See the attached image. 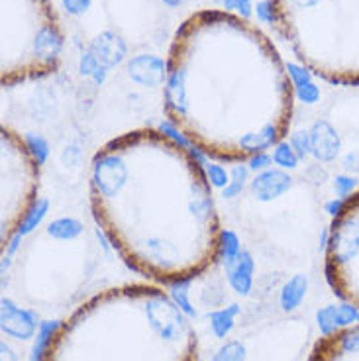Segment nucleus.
I'll return each instance as SVG.
<instances>
[{
    "label": "nucleus",
    "mask_w": 359,
    "mask_h": 361,
    "mask_svg": "<svg viewBox=\"0 0 359 361\" xmlns=\"http://www.w3.org/2000/svg\"><path fill=\"white\" fill-rule=\"evenodd\" d=\"M126 73L132 81L142 87H159L167 77V61H163L159 55H135L126 63Z\"/></svg>",
    "instance_id": "obj_10"
},
{
    "label": "nucleus",
    "mask_w": 359,
    "mask_h": 361,
    "mask_svg": "<svg viewBox=\"0 0 359 361\" xmlns=\"http://www.w3.org/2000/svg\"><path fill=\"white\" fill-rule=\"evenodd\" d=\"M2 361H16L14 353H12V350H10L6 343H2Z\"/></svg>",
    "instance_id": "obj_34"
},
{
    "label": "nucleus",
    "mask_w": 359,
    "mask_h": 361,
    "mask_svg": "<svg viewBox=\"0 0 359 361\" xmlns=\"http://www.w3.org/2000/svg\"><path fill=\"white\" fill-rule=\"evenodd\" d=\"M163 4H165V6H169V8H177V6L183 4V0H163Z\"/></svg>",
    "instance_id": "obj_35"
},
{
    "label": "nucleus",
    "mask_w": 359,
    "mask_h": 361,
    "mask_svg": "<svg viewBox=\"0 0 359 361\" xmlns=\"http://www.w3.org/2000/svg\"><path fill=\"white\" fill-rule=\"evenodd\" d=\"M248 360V345L242 340H230L218 348L210 361H245Z\"/></svg>",
    "instance_id": "obj_20"
},
{
    "label": "nucleus",
    "mask_w": 359,
    "mask_h": 361,
    "mask_svg": "<svg viewBox=\"0 0 359 361\" xmlns=\"http://www.w3.org/2000/svg\"><path fill=\"white\" fill-rule=\"evenodd\" d=\"M245 175H248V169L245 167H233L232 171V185H228L224 189V197H233V195H238L243 187V179H245Z\"/></svg>",
    "instance_id": "obj_27"
},
{
    "label": "nucleus",
    "mask_w": 359,
    "mask_h": 361,
    "mask_svg": "<svg viewBox=\"0 0 359 361\" xmlns=\"http://www.w3.org/2000/svg\"><path fill=\"white\" fill-rule=\"evenodd\" d=\"M316 318H318V326L324 334H330V332L340 330L343 326L355 324L359 318V310L350 307V305H341V307L330 305V307L322 308Z\"/></svg>",
    "instance_id": "obj_15"
},
{
    "label": "nucleus",
    "mask_w": 359,
    "mask_h": 361,
    "mask_svg": "<svg viewBox=\"0 0 359 361\" xmlns=\"http://www.w3.org/2000/svg\"><path fill=\"white\" fill-rule=\"evenodd\" d=\"M57 324H59V322H42V324H39L36 343H34V350H32V361L42 360V353H44L45 345H47L49 338H51V334L55 332Z\"/></svg>",
    "instance_id": "obj_21"
},
{
    "label": "nucleus",
    "mask_w": 359,
    "mask_h": 361,
    "mask_svg": "<svg viewBox=\"0 0 359 361\" xmlns=\"http://www.w3.org/2000/svg\"><path fill=\"white\" fill-rule=\"evenodd\" d=\"M39 157L12 128H0V244L2 253L24 230L37 204Z\"/></svg>",
    "instance_id": "obj_6"
},
{
    "label": "nucleus",
    "mask_w": 359,
    "mask_h": 361,
    "mask_svg": "<svg viewBox=\"0 0 359 361\" xmlns=\"http://www.w3.org/2000/svg\"><path fill=\"white\" fill-rule=\"evenodd\" d=\"M222 8L228 10V12H238L242 18H248L252 16L253 6H252V0H222Z\"/></svg>",
    "instance_id": "obj_25"
},
{
    "label": "nucleus",
    "mask_w": 359,
    "mask_h": 361,
    "mask_svg": "<svg viewBox=\"0 0 359 361\" xmlns=\"http://www.w3.org/2000/svg\"><path fill=\"white\" fill-rule=\"evenodd\" d=\"M291 145H293V149H295L298 157H306L308 154H312L310 132H296V134H293Z\"/></svg>",
    "instance_id": "obj_24"
},
{
    "label": "nucleus",
    "mask_w": 359,
    "mask_h": 361,
    "mask_svg": "<svg viewBox=\"0 0 359 361\" xmlns=\"http://www.w3.org/2000/svg\"><path fill=\"white\" fill-rule=\"evenodd\" d=\"M240 250H242V247H240V242H238L236 234L230 232V230H226L224 238H222V257H224V263L230 262Z\"/></svg>",
    "instance_id": "obj_26"
},
{
    "label": "nucleus",
    "mask_w": 359,
    "mask_h": 361,
    "mask_svg": "<svg viewBox=\"0 0 359 361\" xmlns=\"http://www.w3.org/2000/svg\"><path fill=\"white\" fill-rule=\"evenodd\" d=\"M308 361H359V324L324 334L315 343Z\"/></svg>",
    "instance_id": "obj_8"
},
{
    "label": "nucleus",
    "mask_w": 359,
    "mask_h": 361,
    "mask_svg": "<svg viewBox=\"0 0 359 361\" xmlns=\"http://www.w3.org/2000/svg\"><path fill=\"white\" fill-rule=\"evenodd\" d=\"M89 202L128 267L159 285L197 279L222 255L208 173L163 130L142 128L102 145L90 161Z\"/></svg>",
    "instance_id": "obj_1"
},
{
    "label": "nucleus",
    "mask_w": 359,
    "mask_h": 361,
    "mask_svg": "<svg viewBox=\"0 0 359 361\" xmlns=\"http://www.w3.org/2000/svg\"><path fill=\"white\" fill-rule=\"evenodd\" d=\"M306 289H308V281L305 275H300V273L293 275L281 289V297H279L281 308L285 312H293L296 307H300V302L306 297Z\"/></svg>",
    "instance_id": "obj_16"
},
{
    "label": "nucleus",
    "mask_w": 359,
    "mask_h": 361,
    "mask_svg": "<svg viewBox=\"0 0 359 361\" xmlns=\"http://www.w3.org/2000/svg\"><path fill=\"white\" fill-rule=\"evenodd\" d=\"M334 190H336L338 197L348 199L353 192V179L351 177H338V179L334 180Z\"/></svg>",
    "instance_id": "obj_32"
},
{
    "label": "nucleus",
    "mask_w": 359,
    "mask_h": 361,
    "mask_svg": "<svg viewBox=\"0 0 359 361\" xmlns=\"http://www.w3.org/2000/svg\"><path fill=\"white\" fill-rule=\"evenodd\" d=\"M296 94L300 97V100H305L306 104H315L316 100L320 99V90L315 82H306L303 87H296Z\"/></svg>",
    "instance_id": "obj_29"
},
{
    "label": "nucleus",
    "mask_w": 359,
    "mask_h": 361,
    "mask_svg": "<svg viewBox=\"0 0 359 361\" xmlns=\"http://www.w3.org/2000/svg\"><path fill=\"white\" fill-rule=\"evenodd\" d=\"M0 322H2V334L10 336L14 340H30L39 330L37 316L28 308L14 305L10 298H2Z\"/></svg>",
    "instance_id": "obj_9"
},
{
    "label": "nucleus",
    "mask_w": 359,
    "mask_h": 361,
    "mask_svg": "<svg viewBox=\"0 0 359 361\" xmlns=\"http://www.w3.org/2000/svg\"><path fill=\"white\" fill-rule=\"evenodd\" d=\"M65 37L51 0H0V82L47 77L61 63Z\"/></svg>",
    "instance_id": "obj_5"
},
{
    "label": "nucleus",
    "mask_w": 359,
    "mask_h": 361,
    "mask_svg": "<svg viewBox=\"0 0 359 361\" xmlns=\"http://www.w3.org/2000/svg\"><path fill=\"white\" fill-rule=\"evenodd\" d=\"M89 51L107 69H112V67H116V65L124 61V57H126V42L118 34L107 30V32H100L99 36L90 42Z\"/></svg>",
    "instance_id": "obj_12"
},
{
    "label": "nucleus",
    "mask_w": 359,
    "mask_h": 361,
    "mask_svg": "<svg viewBox=\"0 0 359 361\" xmlns=\"http://www.w3.org/2000/svg\"><path fill=\"white\" fill-rule=\"evenodd\" d=\"M273 161L277 163L279 167H283V169H293V167H296V163H298V155L293 149V145L281 142L273 149Z\"/></svg>",
    "instance_id": "obj_22"
},
{
    "label": "nucleus",
    "mask_w": 359,
    "mask_h": 361,
    "mask_svg": "<svg viewBox=\"0 0 359 361\" xmlns=\"http://www.w3.org/2000/svg\"><path fill=\"white\" fill-rule=\"evenodd\" d=\"M47 232H49V235H54L55 240L65 242V240H75L77 235H81L83 226L77 220L61 218V220H55L54 224H49Z\"/></svg>",
    "instance_id": "obj_19"
},
{
    "label": "nucleus",
    "mask_w": 359,
    "mask_h": 361,
    "mask_svg": "<svg viewBox=\"0 0 359 361\" xmlns=\"http://www.w3.org/2000/svg\"><path fill=\"white\" fill-rule=\"evenodd\" d=\"M312 154L320 161H332L340 152V137L328 122H316L310 130Z\"/></svg>",
    "instance_id": "obj_14"
},
{
    "label": "nucleus",
    "mask_w": 359,
    "mask_h": 361,
    "mask_svg": "<svg viewBox=\"0 0 359 361\" xmlns=\"http://www.w3.org/2000/svg\"><path fill=\"white\" fill-rule=\"evenodd\" d=\"M165 61V116L198 152L250 161L288 134L295 82L269 36L248 18L198 10L177 27Z\"/></svg>",
    "instance_id": "obj_2"
},
{
    "label": "nucleus",
    "mask_w": 359,
    "mask_h": 361,
    "mask_svg": "<svg viewBox=\"0 0 359 361\" xmlns=\"http://www.w3.org/2000/svg\"><path fill=\"white\" fill-rule=\"evenodd\" d=\"M298 63L334 85L359 87V0H271Z\"/></svg>",
    "instance_id": "obj_4"
},
{
    "label": "nucleus",
    "mask_w": 359,
    "mask_h": 361,
    "mask_svg": "<svg viewBox=\"0 0 359 361\" xmlns=\"http://www.w3.org/2000/svg\"><path fill=\"white\" fill-rule=\"evenodd\" d=\"M39 361H198V336L167 290L122 285L63 318Z\"/></svg>",
    "instance_id": "obj_3"
},
{
    "label": "nucleus",
    "mask_w": 359,
    "mask_h": 361,
    "mask_svg": "<svg viewBox=\"0 0 359 361\" xmlns=\"http://www.w3.org/2000/svg\"><path fill=\"white\" fill-rule=\"evenodd\" d=\"M253 8H255V14H257V18H260L263 24H269V26L275 24V14H273L271 0H260Z\"/></svg>",
    "instance_id": "obj_28"
},
{
    "label": "nucleus",
    "mask_w": 359,
    "mask_h": 361,
    "mask_svg": "<svg viewBox=\"0 0 359 361\" xmlns=\"http://www.w3.org/2000/svg\"><path fill=\"white\" fill-rule=\"evenodd\" d=\"M79 71H81L83 77H89V79H92V81L97 82V85H102V82H104V79H107L108 69L104 67V65L100 63L95 55L90 54L89 49H87V51H83V55H81V61H79Z\"/></svg>",
    "instance_id": "obj_18"
},
{
    "label": "nucleus",
    "mask_w": 359,
    "mask_h": 361,
    "mask_svg": "<svg viewBox=\"0 0 359 361\" xmlns=\"http://www.w3.org/2000/svg\"><path fill=\"white\" fill-rule=\"evenodd\" d=\"M291 189V177L287 173L279 171V169H267L261 171L252 183V190L255 199L260 200H273L281 197L283 192Z\"/></svg>",
    "instance_id": "obj_13"
},
{
    "label": "nucleus",
    "mask_w": 359,
    "mask_h": 361,
    "mask_svg": "<svg viewBox=\"0 0 359 361\" xmlns=\"http://www.w3.org/2000/svg\"><path fill=\"white\" fill-rule=\"evenodd\" d=\"M208 179L210 183L214 185V187H228V183H230V175L226 173V169H222L220 165H210L208 167Z\"/></svg>",
    "instance_id": "obj_30"
},
{
    "label": "nucleus",
    "mask_w": 359,
    "mask_h": 361,
    "mask_svg": "<svg viewBox=\"0 0 359 361\" xmlns=\"http://www.w3.org/2000/svg\"><path fill=\"white\" fill-rule=\"evenodd\" d=\"M92 0H61L63 8L71 14V16H81L90 8Z\"/></svg>",
    "instance_id": "obj_31"
},
{
    "label": "nucleus",
    "mask_w": 359,
    "mask_h": 361,
    "mask_svg": "<svg viewBox=\"0 0 359 361\" xmlns=\"http://www.w3.org/2000/svg\"><path fill=\"white\" fill-rule=\"evenodd\" d=\"M324 269L338 297L359 310V190L341 200L328 230Z\"/></svg>",
    "instance_id": "obj_7"
},
{
    "label": "nucleus",
    "mask_w": 359,
    "mask_h": 361,
    "mask_svg": "<svg viewBox=\"0 0 359 361\" xmlns=\"http://www.w3.org/2000/svg\"><path fill=\"white\" fill-rule=\"evenodd\" d=\"M242 312L240 305H230L226 308H218L214 312H210L208 320H210V330L218 340H224L226 336L232 332L233 324H236V316Z\"/></svg>",
    "instance_id": "obj_17"
},
{
    "label": "nucleus",
    "mask_w": 359,
    "mask_h": 361,
    "mask_svg": "<svg viewBox=\"0 0 359 361\" xmlns=\"http://www.w3.org/2000/svg\"><path fill=\"white\" fill-rule=\"evenodd\" d=\"M175 287V290L171 293V297L175 298V302L179 305L181 310L185 312L187 316H190V318H195L197 316V310L193 308V305H190L189 300V290H187V283H179V285H173Z\"/></svg>",
    "instance_id": "obj_23"
},
{
    "label": "nucleus",
    "mask_w": 359,
    "mask_h": 361,
    "mask_svg": "<svg viewBox=\"0 0 359 361\" xmlns=\"http://www.w3.org/2000/svg\"><path fill=\"white\" fill-rule=\"evenodd\" d=\"M253 267H255V263H253L252 253L245 250H240L230 262L224 263L226 277H228L230 287L236 290V295H240V297L250 295L253 287Z\"/></svg>",
    "instance_id": "obj_11"
},
{
    "label": "nucleus",
    "mask_w": 359,
    "mask_h": 361,
    "mask_svg": "<svg viewBox=\"0 0 359 361\" xmlns=\"http://www.w3.org/2000/svg\"><path fill=\"white\" fill-rule=\"evenodd\" d=\"M271 165V157L267 154L255 155L253 159H250V169L252 171H267V167Z\"/></svg>",
    "instance_id": "obj_33"
}]
</instances>
